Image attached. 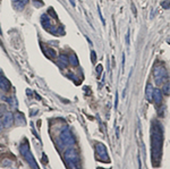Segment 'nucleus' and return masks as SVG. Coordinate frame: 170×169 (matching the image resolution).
<instances>
[{
    "instance_id": "nucleus-5",
    "label": "nucleus",
    "mask_w": 170,
    "mask_h": 169,
    "mask_svg": "<svg viewBox=\"0 0 170 169\" xmlns=\"http://www.w3.org/2000/svg\"><path fill=\"white\" fill-rule=\"evenodd\" d=\"M20 153H22V156L26 159L27 163H29V166L32 167V168H35L38 169L39 168V166L36 165L35 160H34V158H33L32 153H31V151H29V145H27L26 143H24V144H22V145L20 146Z\"/></svg>"
},
{
    "instance_id": "nucleus-8",
    "label": "nucleus",
    "mask_w": 170,
    "mask_h": 169,
    "mask_svg": "<svg viewBox=\"0 0 170 169\" xmlns=\"http://www.w3.org/2000/svg\"><path fill=\"white\" fill-rule=\"evenodd\" d=\"M41 22H42V25L44 29H47L48 31H51V27H52V23H51V20L49 18V16L47 15V14H43L42 17H41Z\"/></svg>"
},
{
    "instance_id": "nucleus-3",
    "label": "nucleus",
    "mask_w": 170,
    "mask_h": 169,
    "mask_svg": "<svg viewBox=\"0 0 170 169\" xmlns=\"http://www.w3.org/2000/svg\"><path fill=\"white\" fill-rule=\"evenodd\" d=\"M153 76L158 85H162L168 81L167 70L163 66H157L153 70Z\"/></svg>"
},
{
    "instance_id": "nucleus-19",
    "label": "nucleus",
    "mask_w": 170,
    "mask_h": 169,
    "mask_svg": "<svg viewBox=\"0 0 170 169\" xmlns=\"http://www.w3.org/2000/svg\"><path fill=\"white\" fill-rule=\"evenodd\" d=\"M3 123H2V120H0V132H1V131H2V128H3Z\"/></svg>"
},
{
    "instance_id": "nucleus-10",
    "label": "nucleus",
    "mask_w": 170,
    "mask_h": 169,
    "mask_svg": "<svg viewBox=\"0 0 170 169\" xmlns=\"http://www.w3.org/2000/svg\"><path fill=\"white\" fill-rule=\"evenodd\" d=\"M3 126L5 127H10L14 124V116L11 113H7L5 116H3Z\"/></svg>"
},
{
    "instance_id": "nucleus-2",
    "label": "nucleus",
    "mask_w": 170,
    "mask_h": 169,
    "mask_svg": "<svg viewBox=\"0 0 170 169\" xmlns=\"http://www.w3.org/2000/svg\"><path fill=\"white\" fill-rule=\"evenodd\" d=\"M65 160L67 163V167L69 168H77L78 167V153L76 152V150L69 149L65 152Z\"/></svg>"
},
{
    "instance_id": "nucleus-11",
    "label": "nucleus",
    "mask_w": 170,
    "mask_h": 169,
    "mask_svg": "<svg viewBox=\"0 0 170 169\" xmlns=\"http://www.w3.org/2000/svg\"><path fill=\"white\" fill-rule=\"evenodd\" d=\"M154 87L151 83H147L146 87H145V96H146L147 101H152V94H153Z\"/></svg>"
},
{
    "instance_id": "nucleus-13",
    "label": "nucleus",
    "mask_w": 170,
    "mask_h": 169,
    "mask_svg": "<svg viewBox=\"0 0 170 169\" xmlns=\"http://www.w3.org/2000/svg\"><path fill=\"white\" fill-rule=\"evenodd\" d=\"M13 2L15 5V7H16V9L22 10L27 3V0H13Z\"/></svg>"
},
{
    "instance_id": "nucleus-20",
    "label": "nucleus",
    "mask_w": 170,
    "mask_h": 169,
    "mask_svg": "<svg viewBox=\"0 0 170 169\" xmlns=\"http://www.w3.org/2000/svg\"><path fill=\"white\" fill-rule=\"evenodd\" d=\"M70 1V3H72L73 6H75V0H69Z\"/></svg>"
},
{
    "instance_id": "nucleus-15",
    "label": "nucleus",
    "mask_w": 170,
    "mask_h": 169,
    "mask_svg": "<svg viewBox=\"0 0 170 169\" xmlns=\"http://www.w3.org/2000/svg\"><path fill=\"white\" fill-rule=\"evenodd\" d=\"M47 53H48V55H50L51 57H56V51H55V50H52V49H48Z\"/></svg>"
},
{
    "instance_id": "nucleus-14",
    "label": "nucleus",
    "mask_w": 170,
    "mask_h": 169,
    "mask_svg": "<svg viewBox=\"0 0 170 169\" xmlns=\"http://www.w3.org/2000/svg\"><path fill=\"white\" fill-rule=\"evenodd\" d=\"M68 60H69V64H72L73 66H77V65H78V60H77L75 55H72V56L68 58Z\"/></svg>"
},
{
    "instance_id": "nucleus-6",
    "label": "nucleus",
    "mask_w": 170,
    "mask_h": 169,
    "mask_svg": "<svg viewBox=\"0 0 170 169\" xmlns=\"http://www.w3.org/2000/svg\"><path fill=\"white\" fill-rule=\"evenodd\" d=\"M95 151H96V156L100 158L101 161H103V162H108L109 156H108V151H107V148H105V144H102V143H96V144H95Z\"/></svg>"
},
{
    "instance_id": "nucleus-9",
    "label": "nucleus",
    "mask_w": 170,
    "mask_h": 169,
    "mask_svg": "<svg viewBox=\"0 0 170 169\" xmlns=\"http://www.w3.org/2000/svg\"><path fill=\"white\" fill-rule=\"evenodd\" d=\"M0 89L2 90V91H5V92H7V91H9L10 90L9 81L7 80L5 76H2L1 74H0Z\"/></svg>"
},
{
    "instance_id": "nucleus-12",
    "label": "nucleus",
    "mask_w": 170,
    "mask_h": 169,
    "mask_svg": "<svg viewBox=\"0 0 170 169\" xmlns=\"http://www.w3.org/2000/svg\"><path fill=\"white\" fill-rule=\"evenodd\" d=\"M59 65L61 67H67L69 64V60H68V57L66 56V55H60L59 56Z\"/></svg>"
},
{
    "instance_id": "nucleus-21",
    "label": "nucleus",
    "mask_w": 170,
    "mask_h": 169,
    "mask_svg": "<svg viewBox=\"0 0 170 169\" xmlns=\"http://www.w3.org/2000/svg\"><path fill=\"white\" fill-rule=\"evenodd\" d=\"M0 33H1V30H0Z\"/></svg>"
},
{
    "instance_id": "nucleus-16",
    "label": "nucleus",
    "mask_w": 170,
    "mask_h": 169,
    "mask_svg": "<svg viewBox=\"0 0 170 169\" xmlns=\"http://www.w3.org/2000/svg\"><path fill=\"white\" fill-rule=\"evenodd\" d=\"M161 5H162V7H163V8H166V9H168V8H169V6H170V1H163V2L161 3Z\"/></svg>"
},
{
    "instance_id": "nucleus-18",
    "label": "nucleus",
    "mask_w": 170,
    "mask_h": 169,
    "mask_svg": "<svg viewBox=\"0 0 170 169\" xmlns=\"http://www.w3.org/2000/svg\"><path fill=\"white\" fill-rule=\"evenodd\" d=\"M102 69H103V68H102L101 65H98V67H96V72H98V74H101Z\"/></svg>"
},
{
    "instance_id": "nucleus-4",
    "label": "nucleus",
    "mask_w": 170,
    "mask_h": 169,
    "mask_svg": "<svg viewBox=\"0 0 170 169\" xmlns=\"http://www.w3.org/2000/svg\"><path fill=\"white\" fill-rule=\"evenodd\" d=\"M59 140H60V142H61L64 148H70V146L74 145V143H75V140H74L72 133H70V131H69L68 128H65L60 133Z\"/></svg>"
},
{
    "instance_id": "nucleus-7",
    "label": "nucleus",
    "mask_w": 170,
    "mask_h": 169,
    "mask_svg": "<svg viewBox=\"0 0 170 169\" xmlns=\"http://www.w3.org/2000/svg\"><path fill=\"white\" fill-rule=\"evenodd\" d=\"M152 100L154 101L155 105H160L162 102V92L160 89H154L153 94H152Z\"/></svg>"
},
{
    "instance_id": "nucleus-17",
    "label": "nucleus",
    "mask_w": 170,
    "mask_h": 169,
    "mask_svg": "<svg viewBox=\"0 0 170 169\" xmlns=\"http://www.w3.org/2000/svg\"><path fill=\"white\" fill-rule=\"evenodd\" d=\"M91 57H92V63L95 64V61H96V56H95L94 51H91Z\"/></svg>"
},
{
    "instance_id": "nucleus-1",
    "label": "nucleus",
    "mask_w": 170,
    "mask_h": 169,
    "mask_svg": "<svg viewBox=\"0 0 170 169\" xmlns=\"http://www.w3.org/2000/svg\"><path fill=\"white\" fill-rule=\"evenodd\" d=\"M151 151H152V165L159 166L162 154V144H163V131L160 123L154 122L152 125L151 134Z\"/></svg>"
}]
</instances>
